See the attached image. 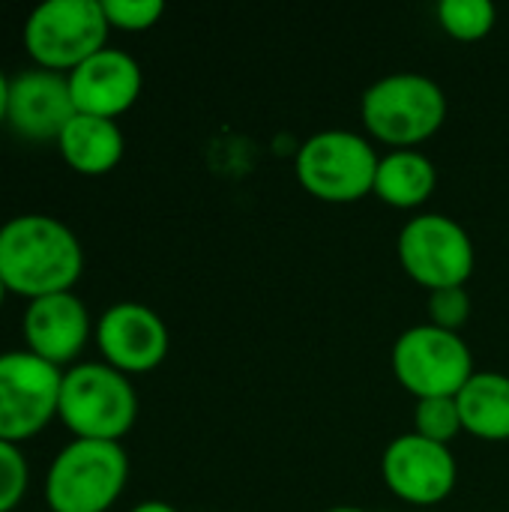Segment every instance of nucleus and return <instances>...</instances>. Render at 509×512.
I'll return each instance as SVG.
<instances>
[{"mask_svg":"<svg viewBox=\"0 0 509 512\" xmlns=\"http://www.w3.org/2000/svg\"><path fill=\"white\" fill-rule=\"evenodd\" d=\"M84 270L78 237L54 216L24 213L0 228V279L30 303L66 294Z\"/></svg>","mask_w":509,"mask_h":512,"instance_id":"f257e3e1","label":"nucleus"},{"mask_svg":"<svg viewBox=\"0 0 509 512\" xmlns=\"http://www.w3.org/2000/svg\"><path fill=\"white\" fill-rule=\"evenodd\" d=\"M363 126L393 150L432 138L447 120L441 84L423 72H390L372 81L360 99Z\"/></svg>","mask_w":509,"mask_h":512,"instance_id":"f03ea898","label":"nucleus"},{"mask_svg":"<svg viewBox=\"0 0 509 512\" xmlns=\"http://www.w3.org/2000/svg\"><path fill=\"white\" fill-rule=\"evenodd\" d=\"M57 417L84 441H117L135 426L138 393L108 363H78L63 372Z\"/></svg>","mask_w":509,"mask_h":512,"instance_id":"7ed1b4c3","label":"nucleus"},{"mask_svg":"<svg viewBox=\"0 0 509 512\" xmlns=\"http://www.w3.org/2000/svg\"><path fill=\"white\" fill-rule=\"evenodd\" d=\"M126 477L129 459L117 441L75 438L45 474V501L51 512H105L123 495Z\"/></svg>","mask_w":509,"mask_h":512,"instance_id":"20e7f679","label":"nucleus"},{"mask_svg":"<svg viewBox=\"0 0 509 512\" xmlns=\"http://www.w3.org/2000/svg\"><path fill=\"white\" fill-rule=\"evenodd\" d=\"M108 33L102 0H45L24 21V48L39 69L69 75L105 48Z\"/></svg>","mask_w":509,"mask_h":512,"instance_id":"39448f33","label":"nucleus"},{"mask_svg":"<svg viewBox=\"0 0 509 512\" xmlns=\"http://www.w3.org/2000/svg\"><path fill=\"white\" fill-rule=\"evenodd\" d=\"M378 162L381 156L360 132L321 129L297 150V180L321 201L351 204L375 189Z\"/></svg>","mask_w":509,"mask_h":512,"instance_id":"423d86ee","label":"nucleus"},{"mask_svg":"<svg viewBox=\"0 0 509 512\" xmlns=\"http://www.w3.org/2000/svg\"><path fill=\"white\" fill-rule=\"evenodd\" d=\"M393 375L417 399L459 396L474 375V354L459 333L417 324L393 342Z\"/></svg>","mask_w":509,"mask_h":512,"instance_id":"0eeeda50","label":"nucleus"},{"mask_svg":"<svg viewBox=\"0 0 509 512\" xmlns=\"http://www.w3.org/2000/svg\"><path fill=\"white\" fill-rule=\"evenodd\" d=\"M399 264L423 288H456L474 273L477 252L471 234L444 213L411 216L399 231Z\"/></svg>","mask_w":509,"mask_h":512,"instance_id":"6e6552de","label":"nucleus"},{"mask_svg":"<svg viewBox=\"0 0 509 512\" xmlns=\"http://www.w3.org/2000/svg\"><path fill=\"white\" fill-rule=\"evenodd\" d=\"M63 369L30 351L0 354V441L21 444L36 438L60 405Z\"/></svg>","mask_w":509,"mask_h":512,"instance_id":"1a4fd4ad","label":"nucleus"},{"mask_svg":"<svg viewBox=\"0 0 509 512\" xmlns=\"http://www.w3.org/2000/svg\"><path fill=\"white\" fill-rule=\"evenodd\" d=\"M381 477L396 498L429 510L450 498L459 480V465L450 447L435 444L417 432H405L384 447Z\"/></svg>","mask_w":509,"mask_h":512,"instance_id":"9d476101","label":"nucleus"},{"mask_svg":"<svg viewBox=\"0 0 509 512\" xmlns=\"http://www.w3.org/2000/svg\"><path fill=\"white\" fill-rule=\"evenodd\" d=\"M168 327L144 303H114L96 324V345L105 363L123 375L153 372L168 354Z\"/></svg>","mask_w":509,"mask_h":512,"instance_id":"9b49d317","label":"nucleus"},{"mask_svg":"<svg viewBox=\"0 0 509 512\" xmlns=\"http://www.w3.org/2000/svg\"><path fill=\"white\" fill-rule=\"evenodd\" d=\"M69 81L60 72L24 69L9 78L6 126L24 141H57L66 123L75 117Z\"/></svg>","mask_w":509,"mask_h":512,"instance_id":"f8f14e48","label":"nucleus"},{"mask_svg":"<svg viewBox=\"0 0 509 512\" xmlns=\"http://www.w3.org/2000/svg\"><path fill=\"white\" fill-rule=\"evenodd\" d=\"M69 93L78 114L93 117H120L129 111L141 93V66L132 54L120 48H102L93 57H87L81 66H75L69 75Z\"/></svg>","mask_w":509,"mask_h":512,"instance_id":"ddd939ff","label":"nucleus"},{"mask_svg":"<svg viewBox=\"0 0 509 512\" xmlns=\"http://www.w3.org/2000/svg\"><path fill=\"white\" fill-rule=\"evenodd\" d=\"M87 339H90V312L72 291L39 297L24 312L27 351L57 369L69 366L84 351Z\"/></svg>","mask_w":509,"mask_h":512,"instance_id":"4468645a","label":"nucleus"},{"mask_svg":"<svg viewBox=\"0 0 509 512\" xmlns=\"http://www.w3.org/2000/svg\"><path fill=\"white\" fill-rule=\"evenodd\" d=\"M63 162L87 177L108 174L123 159V132L108 117L75 114L57 138Z\"/></svg>","mask_w":509,"mask_h":512,"instance_id":"2eb2a0df","label":"nucleus"},{"mask_svg":"<svg viewBox=\"0 0 509 512\" xmlns=\"http://www.w3.org/2000/svg\"><path fill=\"white\" fill-rule=\"evenodd\" d=\"M435 186H438L435 162L426 153L408 147V150H390L387 156H381L372 195H378L390 207L411 210V207L426 204Z\"/></svg>","mask_w":509,"mask_h":512,"instance_id":"dca6fc26","label":"nucleus"},{"mask_svg":"<svg viewBox=\"0 0 509 512\" xmlns=\"http://www.w3.org/2000/svg\"><path fill=\"white\" fill-rule=\"evenodd\" d=\"M456 402L468 435L480 441H509V375L474 372Z\"/></svg>","mask_w":509,"mask_h":512,"instance_id":"f3484780","label":"nucleus"},{"mask_svg":"<svg viewBox=\"0 0 509 512\" xmlns=\"http://www.w3.org/2000/svg\"><path fill=\"white\" fill-rule=\"evenodd\" d=\"M435 12L441 27L462 42L489 36L498 21V9L492 0H441Z\"/></svg>","mask_w":509,"mask_h":512,"instance_id":"a211bd4d","label":"nucleus"},{"mask_svg":"<svg viewBox=\"0 0 509 512\" xmlns=\"http://www.w3.org/2000/svg\"><path fill=\"white\" fill-rule=\"evenodd\" d=\"M414 432L450 447L453 438H459L462 429V414H459V402L453 396H441V399H417L414 408Z\"/></svg>","mask_w":509,"mask_h":512,"instance_id":"6ab92c4d","label":"nucleus"},{"mask_svg":"<svg viewBox=\"0 0 509 512\" xmlns=\"http://www.w3.org/2000/svg\"><path fill=\"white\" fill-rule=\"evenodd\" d=\"M468 318H471V297L465 285L429 291V324L459 333L468 324Z\"/></svg>","mask_w":509,"mask_h":512,"instance_id":"aec40b11","label":"nucleus"},{"mask_svg":"<svg viewBox=\"0 0 509 512\" xmlns=\"http://www.w3.org/2000/svg\"><path fill=\"white\" fill-rule=\"evenodd\" d=\"M27 480L30 471L18 444L0 441V512H12L21 504L27 492Z\"/></svg>","mask_w":509,"mask_h":512,"instance_id":"412c9836","label":"nucleus"},{"mask_svg":"<svg viewBox=\"0 0 509 512\" xmlns=\"http://www.w3.org/2000/svg\"><path fill=\"white\" fill-rule=\"evenodd\" d=\"M102 9L111 27L138 33V30L153 27L162 18L165 3L162 0H102Z\"/></svg>","mask_w":509,"mask_h":512,"instance_id":"4be33fe9","label":"nucleus"},{"mask_svg":"<svg viewBox=\"0 0 509 512\" xmlns=\"http://www.w3.org/2000/svg\"><path fill=\"white\" fill-rule=\"evenodd\" d=\"M6 108H9V78L0 69V126H6Z\"/></svg>","mask_w":509,"mask_h":512,"instance_id":"5701e85b","label":"nucleus"},{"mask_svg":"<svg viewBox=\"0 0 509 512\" xmlns=\"http://www.w3.org/2000/svg\"><path fill=\"white\" fill-rule=\"evenodd\" d=\"M129 512H177L171 504H165V501H141L138 507H132Z\"/></svg>","mask_w":509,"mask_h":512,"instance_id":"b1692460","label":"nucleus"},{"mask_svg":"<svg viewBox=\"0 0 509 512\" xmlns=\"http://www.w3.org/2000/svg\"><path fill=\"white\" fill-rule=\"evenodd\" d=\"M324 512H369V510H363V507H351V504H339V507H330V510H324Z\"/></svg>","mask_w":509,"mask_h":512,"instance_id":"393cba45","label":"nucleus"},{"mask_svg":"<svg viewBox=\"0 0 509 512\" xmlns=\"http://www.w3.org/2000/svg\"><path fill=\"white\" fill-rule=\"evenodd\" d=\"M6 294H9V291H6V285H3V279H0V306H3V300H6Z\"/></svg>","mask_w":509,"mask_h":512,"instance_id":"a878e982","label":"nucleus"},{"mask_svg":"<svg viewBox=\"0 0 509 512\" xmlns=\"http://www.w3.org/2000/svg\"><path fill=\"white\" fill-rule=\"evenodd\" d=\"M417 512H435V510H417Z\"/></svg>","mask_w":509,"mask_h":512,"instance_id":"bb28decb","label":"nucleus"}]
</instances>
